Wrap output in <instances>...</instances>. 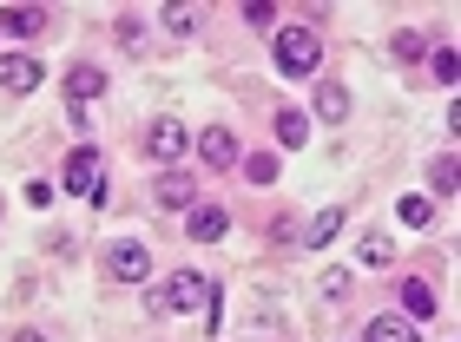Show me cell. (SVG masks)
<instances>
[{"instance_id": "cell-21", "label": "cell", "mask_w": 461, "mask_h": 342, "mask_svg": "<svg viewBox=\"0 0 461 342\" xmlns=\"http://www.w3.org/2000/svg\"><path fill=\"white\" fill-rule=\"evenodd\" d=\"M337 230H343V211H317V224H310V250H323Z\"/></svg>"}, {"instance_id": "cell-11", "label": "cell", "mask_w": 461, "mask_h": 342, "mask_svg": "<svg viewBox=\"0 0 461 342\" xmlns=\"http://www.w3.org/2000/svg\"><path fill=\"white\" fill-rule=\"evenodd\" d=\"M192 198H198V184L185 178V171H165V178H158V204L165 211H192Z\"/></svg>"}, {"instance_id": "cell-1", "label": "cell", "mask_w": 461, "mask_h": 342, "mask_svg": "<svg viewBox=\"0 0 461 342\" xmlns=\"http://www.w3.org/2000/svg\"><path fill=\"white\" fill-rule=\"evenodd\" d=\"M317 67H323L317 27H284V33H277V73H284V79H317Z\"/></svg>"}, {"instance_id": "cell-27", "label": "cell", "mask_w": 461, "mask_h": 342, "mask_svg": "<svg viewBox=\"0 0 461 342\" xmlns=\"http://www.w3.org/2000/svg\"><path fill=\"white\" fill-rule=\"evenodd\" d=\"M27 204L47 211V204H53V184H47V178H33V184H27Z\"/></svg>"}, {"instance_id": "cell-16", "label": "cell", "mask_w": 461, "mask_h": 342, "mask_svg": "<svg viewBox=\"0 0 461 342\" xmlns=\"http://www.w3.org/2000/svg\"><path fill=\"white\" fill-rule=\"evenodd\" d=\"M317 119L323 125H343L349 119V93H343V86H317Z\"/></svg>"}, {"instance_id": "cell-24", "label": "cell", "mask_w": 461, "mask_h": 342, "mask_svg": "<svg viewBox=\"0 0 461 342\" xmlns=\"http://www.w3.org/2000/svg\"><path fill=\"white\" fill-rule=\"evenodd\" d=\"M192 27H198L192 7H172V14H165V33H192Z\"/></svg>"}, {"instance_id": "cell-5", "label": "cell", "mask_w": 461, "mask_h": 342, "mask_svg": "<svg viewBox=\"0 0 461 342\" xmlns=\"http://www.w3.org/2000/svg\"><path fill=\"white\" fill-rule=\"evenodd\" d=\"M106 270L119 276V284H145V276H152V250H145V244H113Z\"/></svg>"}, {"instance_id": "cell-12", "label": "cell", "mask_w": 461, "mask_h": 342, "mask_svg": "<svg viewBox=\"0 0 461 342\" xmlns=\"http://www.w3.org/2000/svg\"><path fill=\"white\" fill-rule=\"evenodd\" d=\"M363 342H422V336H415L409 316H369V336Z\"/></svg>"}, {"instance_id": "cell-25", "label": "cell", "mask_w": 461, "mask_h": 342, "mask_svg": "<svg viewBox=\"0 0 461 342\" xmlns=\"http://www.w3.org/2000/svg\"><path fill=\"white\" fill-rule=\"evenodd\" d=\"M323 296L337 303V296H349V270H323Z\"/></svg>"}, {"instance_id": "cell-4", "label": "cell", "mask_w": 461, "mask_h": 342, "mask_svg": "<svg viewBox=\"0 0 461 342\" xmlns=\"http://www.w3.org/2000/svg\"><path fill=\"white\" fill-rule=\"evenodd\" d=\"M67 191L99 198V145H73V152H67Z\"/></svg>"}, {"instance_id": "cell-19", "label": "cell", "mask_w": 461, "mask_h": 342, "mask_svg": "<svg viewBox=\"0 0 461 342\" xmlns=\"http://www.w3.org/2000/svg\"><path fill=\"white\" fill-rule=\"evenodd\" d=\"M244 178L258 184V191H264V184H277V158H270V152H250V158H244Z\"/></svg>"}, {"instance_id": "cell-28", "label": "cell", "mask_w": 461, "mask_h": 342, "mask_svg": "<svg viewBox=\"0 0 461 342\" xmlns=\"http://www.w3.org/2000/svg\"><path fill=\"white\" fill-rule=\"evenodd\" d=\"M14 342H47V336H40V329H20V336H14Z\"/></svg>"}, {"instance_id": "cell-18", "label": "cell", "mask_w": 461, "mask_h": 342, "mask_svg": "<svg viewBox=\"0 0 461 342\" xmlns=\"http://www.w3.org/2000/svg\"><path fill=\"white\" fill-rule=\"evenodd\" d=\"M389 47H395V59H429V53H435V40H429V33H395Z\"/></svg>"}, {"instance_id": "cell-23", "label": "cell", "mask_w": 461, "mask_h": 342, "mask_svg": "<svg viewBox=\"0 0 461 342\" xmlns=\"http://www.w3.org/2000/svg\"><path fill=\"white\" fill-rule=\"evenodd\" d=\"M119 47H125V53H139V47H145V27H139V20H132V14H125V20H119Z\"/></svg>"}, {"instance_id": "cell-7", "label": "cell", "mask_w": 461, "mask_h": 342, "mask_svg": "<svg viewBox=\"0 0 461 342\" xmlns=\"http://www.w3.org/2000/svg\"><path fill=\"white\" fill-rule=\"evenodd\" d=\"M185 230H192V244H218L224 230H230V218H224L218 204H192V211H185Z\"/></svg>"}, {"instance_id": "cell-9", "label": "cell", "mask_w": 461, "mask_h": 342, "mask_svg": "<svg viewBox=\"0 0 461 342\" xmlns=\"http://www.w3.org/2000/svg\"><path fill=\"white\" fill-rule=\"evenodd\" d=\"M99 93H106V73H99V67H73V73H67V99L79 105V112H86Z\"/></svg>"}, {"instance_id": "cell-20", "label": "cell", "mask_w": 461, "mask_h": 342, "mask_svg": "<svg viewBox=\"0 0 461 342\" xmlns=\"http://www.w3.org/2000/svg\"><path fill=\"white\" fill-rule=\"evenodd\" d=\"M455 178H461V171H455V152H442V158L429 165V184H435V198H448V191H455Z\"/></svg>"}, {"instance_id": "cell-15", "label": "cell", "mask_w": 461, "mask_h": 342, "mask_svg": "<svg viewBox=\"0 0 461 342\" xmlns=\"http://www.w3.org/2000/svg\"><path fill=\"white\" fill-rule=\"evenodd\" d=\"M395 256V244L383 238V230H363V238H356V264H369V270H383Z\"/></svg>"}, {"instance_id": "cell-3", "label": "cell", "mask_w": 461, "mask_h": 342, "mask_svg": "<svg viewBox=\"0 0 461 342\" xmlns=\"http://www.w3.org/2000/svg\"><path fill=\"white\" fill-rule=\"evenodd\" d=\"M185 145H192V132H185L178 119H152V132H145V158L172 165V158H185Z\"/></svg>"}, {"instance_id": "cell-10", "label": "cell", "mask_w": 461, "mask_h": 342, "mask_svg": "<svg viewBox=\"0 0 461 342\" xmlns=\"http://www.w3.org/2000/svg\"><path fill=\"white\" fill-rule=\"evenodd\" d=\"M0 33L33 40V33H47V14H40V7H0Z\"/></svg>"}, {"instance_id": "cell-6", "label": "cell", "mask_w": 461, "mask_h": 342, "mask_svg": "<svg viewBox=\"0 0 461 342\" xmlns=\"http://www.w3.org/2000/svg\"><path fill=\"white\" fill-rule=\"evenodd\" d=\"M192 145H198V158L212 165V171H224V165H238V139H230L224 125H204V132H198Z\"/></svg>"}, {"instance_id": "cell-17", "label": "cell", "mask_w": 461, "mask_h": 342, "mask_svg": "<svg viewBox=\"0 0 461 342\" xmlns=\"http://www.w3.org/2000/svg\"><path fill=\"white\" fill-rule=\"evenodd\" d=\"M277 145H290V152L310 145V119H303V112H277Z\"/></svg>"}, {"instance_id": "cell-13", "label": "cell", "mask_w": 461, "mask_h": 342, "mask_svg": "<svg viewBox=\"0 0 461 342\" xmlns=\"http://www.w3.org/2000/svg\"><path fill=\"white\" fill-rule=\"evenodd\" d=\"M395 218H402L409 230H429L435 224V198H429V191H409V198L395 204Z\"/></svg>"}, {"instance_id": "cell-2", "label": "cell", "mask_w": 461, "mask_h": 342, "mask_svg": "<svg viewBox=\"0 0 461 342\" xmlns=\"http://www.w3.org/2000/svg\"><path fill=\"white\" fill-rule=\"evenodd\" d=\"M158 303H165V310H212V303H218V284H212V276H198V270H172Z\"/></svg>"}, {"instance_id": "cell-8", "label": "cell", "mask_w": 461, "mask_h": 342, "mask_svg": "<svg viewBox=\"0 0 461 342\" xmlns=\"http://www.w3.org/2000/svg\"><path fill=\"white\" fill-rule=\"evenodd\" d=\"M0 86H7V93H33V86H40V59H27V53H0Z\"/></svg>"}, {"instance_id": "cell-22", "label": "cell", "mask_w": 461, "mask_h": 342, "mask_svg": "<svg viewBox=\"0 0 461 342\" xmlns=\"http://www.w3.org/2000/svg\"><path fill=\"white\" fill-rule=\"evenodd\" d=\"M429 73H435V86H455V47H435L429 53Z\"/></svg>"}, {"instance_id": "cell-14", "label": "cell", "mask_w": 461, "mask_h": 342, "mask_svg": "<svg viewBox=\"0 0 461 342\" xmlns=\"http://www.w3.org/2000/svg\"><path fill=\"white\" fill-rule=\"evenodd\" d=\"M395 296H402V316H422V323H429V316H435V290L422 284V276H409V284H402V290H395Z\"/></svg>"}, {"instance_id": "cell-26", "label": "cell", "mask_w": 461, "mask_h": 342, "mask_svg": "<svg viewBox=\"0 0 461 342\" xmlns=\"http://www.w3.org/2000/svg\"><path fill=\"white\" fill-rule=\"evenodd\" d=\"M244 20H250V27H270V20H277V7H270V0H250Z\"/></svg>"}]
</instances>
